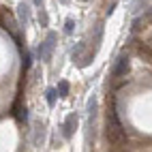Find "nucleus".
<instances>
[{"label":"nucleus","mask_w":152,"mask_h":152,"mask_svg":"<svg viewBox=\"0 0 152 152\" xmlns=\"http://www.w3.org/2000/svg\"><path fill=\"white\" fill-rule=\"evenodd\" d=\"M17 19H19V24H22L24 28L28 26V22H30V7L26 2H19L17 4Z\"/></svg>","instance_id":"obj_4"},{"label":"nucleus","mask_w":152,"mask_h":152,"mask_svg":"<svg viewBox=\"0 0 152 152\" xmlns=\"http://www.w3.org/2000/svg\"><path fill=\"white\" fill-rule=\"evenodd\" d=\"M69 88H71L69 82H64V79H62V82H58V88H56L58 90V96H62V99L69 96Z\"/></svg>","instance_id":"obj_7"},{"label":"nucleus","mask_w":152,"mask_h":152,"mask_svg":"<svg viewBox=\"0 0 152 152\" xmlns=\"http://www.w3.org/2000/svg\"><path fill=\"white\" fill-rule=\"evenodd\" d=\"M56 32H49L47 34V39L39 45V49H37V56H39V60H43V62H49V58H52V52H54V47H56Z\"/></svg>","instance_id":"obj_1"},{"label":"nucleus","mask_w":152,"mask_h":152,"mask_svg":"<svg viewBox=\"0 0 152 152\" xmlns=\"http://www.w3.org/2000/svg\"><path fill=\"white\" fill-rule=\"evenodd\" d=\"M30 64H32V58H30V54L26 52V54H24V73L30 69Z\"/></svg>","instance_id":"obj_9"},{"label":"nucleus","mask_w":152,"mask_h":152,"mask_svg":"<svg viewBox=\"0 0 152 152\" xmlns=\"http://www.w3.org/2000/svg\"><path fill=\"white\" fill-rule=\"evenodd\" d=\"M77 114H69L66 118H64V122H62V135H64V139H71L73 137V133H75V129H77Z\"/></svg>","instance_id":"obj_2"},{"label":"nucleus","mask_w":152,"mask_h":152,"mask_svg":"<svg viewBox=\"0 0 152 152\" xmlns=\"http://www.w3.org/2000/svg\"><path fill=\"white\" fill-rule=\"evenodd\" d=\"M114 77H122V75H126L129 73V56L126 54H122V56H118V60H116V64H114Z\"/></svg>","instance_id":"obj_3"},{"label":"nucleus","mask_w":152,"mask_h":152,"mask_svg":"<svg viewBox=\"0 0 152 152\" xmlns=\"http://www.w3.org/2000/svg\"><path fill=\"white\" fill-rule=\"evenodd\" d=\"M45 137V126L41 122H37L34 124V135H32V141H34V146H41V141Z\"/></svg>","instance_id":"obj_5"},{"label":"nucleus","mask_w":152,"mask_h":152,"mask_svg":"<svg viewBox=\"0 0 152 152\" xmlns=\"http://www.w3.org/2000/svg\"><path fill=\"white\" fill-rule=\"evenodd\" d=\"M56 96H58V90H56V88H47V90H45V101H47L49 107L56 105Z\"/></svg>","instance_id":"obj_6"},{"label":"nucleus","mask_w":152,"mask_h":152,"mask_svg":"<svg viewBox=\"0 0 152 152\" xmlns=\"http://www.w3.org/2000/svg\"><path fill=\"white\" fill-rule=\"evenodd\" d=\"M34 4H41V0H34Z\"/></svg>","instance_id":"obj_10"},{"label":"nucleus","mask_w":152,"mask_h":152,"mask_svg":"<svg viewBox=\"0 0 152 152\" xmlns=\"http://www.w3.org/2000/svg\"><path fill=\"white\" fill-rule=\"evenodd\" d=\"M73 30H75V22H73V19H66V22H64V32L71 34Z\"/></svg>","instance_id":"obj_8"}]
</instances>
